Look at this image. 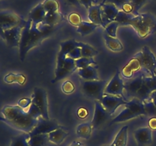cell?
Wrapping results in <instances>:
<instances>
[{
  "instance_id": "obj_1",
  "label": "cell",
  "mask_w": 156,
  "mask_h": 146,
  "mask_svg": "<svg viewBox=\"0 0 156 146\" xmlns=\"http://www.w3.org/2000/svg\"><path fill=\"white\" fill-rule=\"evenodd\" d=\"M54 30V27L49 26L44 23L34 25L32 21H27L25 26L22 29L19 43V56L21 61H24L27 53L34 47H37L44 40L48 37Z\"/></svg>"
},
{
  "instance_id": "obj_2",
  "label": "cell",
  "mask_w": 156,
  "mask_h": 146,
  "mask_svg": "<svg viewBox=\"0 0 156 146\" xmlns=\"http://www.w3.org/2000/svg\"><path fill=\"white\" fill-rule=\"evenodd\" d=\"M1 113L0 121L24 133H30L39 120L28 109H24L18 105H5Z\"/></svg>"
},
{
  "instance_id": "obj_3",
  "label": "cell",
  "mask_w": 156,
  "mask_h": 146,
  "mask_svg": "<svg viewBox=\"0 0 156 146\" xmlns=\"http://www.w3.org/2000/svg\"><path fill=\"white\" fill-rule=\"evenodd\" d=\"M128 91L133 99L143 103L149 101L152 94L156 91V74L155 76H146L143 73L137 75L129 81Z\"/></svg>"
},
{
  "instance_id": "obj_4",
  "label": "cell",
  "mask_w": 156,
  "mask_h": 146,
  "mask_svg": "<svg viewBox=\"0 0 156 146\" xmlns=\"http://www.w3.org/2000/svg\"><path fill=\"white\" fill-rule=\"evenodd\" d=\"M129 25L133 27L140 37H147L156 32V18L151 13L140 14L129 21Z\"/></svg>"
},
{
  "instance_id": "obj_5",
  "label": "cell",
  "mask_w": 156,
  "mask_h": 146,
  "mask_svg": "<svg viewBox=\"0 0 156 146\" xmlns=\"http://www.w3.org/2000/svg\"><path fill=\"white\" fill-rule=\"evenodd\" d=\"M124 106V109L122 110L117 116L111 120L110 125L127 121V120H132V119L138 117L140 116L147 114V107H146V104L138 99L134 98L133 100H129L126 102Z\"/></svg>"
},
{
  "instance_id": "obj_6",
  "label": "cell",
  "mask_w": 156,
  "mask_h": 146,
  "mask_svg": "<svg viewBox=\"0 0 156 146\" xmlns=\"http://www.w3.org/2000/svg\"><path fill=\"white\" fill-rule=\"evenodd\" d=\"M77 68L76 60L66 56L58 53L56 67L55 70V78L52 81V83H56L58 81L63 79L71 75Z\"/></svg>"
},
{
  "instance_id": "obj_7",
  "label": "cell",
  "mask_w": 156,
  "mask_h": 146,
  "mask_svg": "<svg viewBox=\"0 0 156 146\" xmlns=\"http://www.w3.org/2000/svg\"><path fill=\"white\" fill-rule=\"evenodd\" d=\"M107 85L108 84L106 80H83L82 82V91L87 97L100 101L105 94V90Z\"/></svg>"
},
{
  "instance_id": "obj_8",
  "label": "cell",
  "mask_w": 156,
  "mask_h": 146,
  "mask_svg": "<svg viewBox=\"0 0 156 146\" xmlns=\"http://www.w3.org/2000/svg\"><path fill=\"white\" fill-rule=\"evenodd\" d=\"M140 62L141 68L144 69L150 76H155L156 74V57L154 53L151 51L149 47H143L142 50L133 56Z\"/></svg>"
},
{
  "instance_id": "obj_9",
  "label": "cell",
  "mask_w": 156,
  "mask_h": 146,
  "mask_svg": "<svg viewBox=\"0 0 156 146\" xmlns=\"http://www.w3.org/2000/svg\"><path fill=\"white\" fill-rule=\"evenodd\" d=\"M27 21L15 12L9 10L0 11V34L3 31L18 25H24Z\"/></svg>"
},
{
  "instance_id": "obj_10",
  "label": "cell",
  "mask_w": 156,
  "mask_h": 146,
  "mask_svg": "<svg viewBox=\"0 0 156 146\" xmlns=\"http://www.w3.org/2000/svg\"><path fill=\"white\" fill-rule=\"evenodd\" d=\"M32 104L41 113V117L46 120H49L48 115V103H47V94L44 89L41 88H34L31 96Z\"/></svg>"
},
{
  "instance_id": "obj_11",
  "label": "cell",
  "mask_w": 156,
  "mask_h": 146,
  "mask_svg": "<svg viewBox=\"0 0 156 146\" xmlns=\"http://www.w3.org/2000/svg\"><path fill=\"white\" fill-rule=\"evenodd\" d=\"M111 115L105 109L99 100H95L94 116L91 122L93 129H97L101 127L106 122L111 120Z\"/></svg>"
},
{
  "instance_id": "obj_12",
  "label": "cell",
  "mask_w": 156,
  "mask_h": 146,
  "mask_svg": "<svg viewBox=\"0 0 156 146\" xmlns=\"http://www.w3.org/2000/svg\"><path fill=\"white\" fill-rule=\"evenodd\" d=\"M124 91V82L120 77V73L119 71H117L109 83L107 85L105 88V93L108 94H111L114 96H120L123 98L126 99L123 94Z\"/></svg>"
},
{
  "instance_id": "obj_13",
  "label": "cell",
  "mask_w": 156,
  "mask_h": 146,
  "mask_svg": "<svg viewBox=\"0 0 156 146\" xmlns=\"http://www.w3.org/2000/svg\"><path fill=\"white\" fill-rule=\"evenodd\" d=\"M25 24L16 26V27L9 29V30H5L0 34V38H2L9 47H18L20 39H21V31Z\"/></svg>"
},
{
  "instance_id": "obj_14",
  "label": "cell",
  "mask_w": 156,
  "mask_h": 146,
  "mask_svg": "<svg viewBox=\"0 0 156 146\" xmlns=\"http://www.w3.org/2000/svg\"><path fill=\"white\" fill-rule=\"evenodd\" d=\"M127 101L128 100L123 98L122 97H120V96L111 95V94H105V93L103 95L101 100H100L105 109L111 115H112L117 110L119 106H124Z\"/></svg>"
},
{
  "instance_id": "obj_15",
  "label": "cell",
  "mask_w": 156,
  "mask_h": 146,
  "mask_svg": "<svg viewBox=\"0 0 156 146\" xmlns=\"http://www.w3.org/2000/svg\"><path fill=\"white\" fill-rule=\"evenodd\" d=\"M60 127L57 122L54 120H46V119L40 117L37 124L36 125L33 130L29 133L30 135H38V134H49L56 129Z\"/></svg>"
},
{
  "instance_id": "obj_16",
  "label": "cell",
  "mask_w": 156,
  "mask_h": 146,
  "mask_svg": "<svg viewBox=\"0 0 156 146\" xmlns=\"http://www.w3.org/2000/svg\"><path fill=\"white\" fill-rule=\"evenodd\" d=\"M134 138L138 146H147L152 141V129L149 127H142L134 132Z\"/></svg>"
},
{
  "instance_id": "obj_17",
  "label": "cell",
  "mask_w": 156,
  "mask_h": 146,
  "mask_svg": "<svg viewBox=\"0 0 156 146\" xmlns=\"http://www.w3.org/2000/svg\"><path fill=\"white\" fill-rule=\"evenodd\" d=\"M102 6V21H103L104 27H106L108 24L115 21L119 9L112 3H105Z\"/></svg>"
},
{
  "instance_id": "obj_18",
  "label": "cell",
  "mask_w": 156,
  "mask_h": 146,
  "mask_svg": "<svg viewBox=\"0 0 156 146\" xmlns=\"http://www.w3.org/2000/svg\"><path fill=\"white\" fill-rule=\"evenodd\" d=\"M105 1L96 5H91L88 10V19L91 21V22L94 24H98L99 26L104 27L103 21H102V6L105 4Z\"/></svg>"
},
{
  "instance_id": "obj_19",
  "label": "cell",
  "mask_w": 156,
  "mask_h": 146,
  "mask_svg": "<svg viewBox=\"0 0 156 146\" xmlns=\"http://www.w3.org/2000/svg\"><path fill=\"white\" fill-rule=\"evenodd\" d=\"M47 12L44 10L42 3H39L35 7L31 9L29 13V19L32 21V24L37 25V24L42 23L45 19Z\"/></svg>"
},
{
  "instance_id": "obj_20",
  "label": "cell",
  "mask_w": 156,
  "mask_h": 146,
  "mask_svg": "<svg viewBox=\"0 0 156 146\" xmlns=\"http://www.w3.org/2000/svg\"><path fill=\"white\" fill-rule=\"evenodd\" d=\"M98 65H89L83 68H79L78 75L85 81L99 80L97 71Z\"/></svg>"
},
{
  "instance_id": "obj_21",
  "label": "cell",
  "mask_w": 156,
  "mask_h": 146,
  "mask_svg": "<svg viewBox=\"0 0 156 146\" xmlns=\"http://www.w3.org/2000/svg\"><path fill=\"white\" fill-rule=\"evenodd\" d=\"M141 69L140 62L136 59L133 57L129 60V63L125 65L124 68L122 69L121 74L126 78H131L133 76L134 73L137 72Z\"/></svg>"
},
{
  "instance_id": "obj_22",
  "label": "cell",
  "mask_w": 156,
  "mask_h": 146,
  "mask_svg": "<svg viewBox=\"0 0 156 146\" xmlns=\"http://www.w3.org/2000/svg\"><path fill=\"white\" fill-rule=\"evenodd\" d=\"M69 132L64 128L59 127L56 130L53 131L48 134L50 142L53 143L55 144H60L63 142L65 138L68 137Z\"/></svg>"
},
{
  "instance_id": "obj_23",
  "label": "cell",
  "mask_w": 156,
  "mask_h": 146,
  "mask_svg": "<svg viewBox=\"0 0 156 146\" xmlns=\"http://www.w3.org/2000/svg\"><path fill=\"white\" fill-rule=\"evenodd\" d=\"M92 129L93 128L91 122L81 123L76 127V135L79 138H83V139H89Z\"/></svg>"
},
{
  "instance_id": "obj_24",
  "label": "cell",
  "mask_w": 156,
  "mask_h": 146,
  "mask_svg": "<svg viewBox=\"0 0 156 146\" xmlns=\"http://www.w3.org/2000/svg\"><path fill=\"white\" fill-rule=\"evenodd\" d=\"M128 126H124L120 129L110 146H126L127 144Z\"/></svg>"
},
{
  "instance_id": "obj_25",
  "label": "cell",
  "mask_w": 156,
  "mask_h": 146,
  "mask_svg": "<svg viewBox=\"0 0 156 146\" xmlns=\"http://www.w3.org/2000/svg\"><path fill=\"white\" fill-rule=\"evenodd\" d=\"M104 36H105V43H106L107 47L109 50L114 52H120L123 50V44L120 42V40L117 39V37H112V36L107 34L106 33H105Z\"/></svg>"
},
{
  "instance_id": "obj_26",
  "label": "cell",
  "mask_w": 156,
  "mask_h": 146,
  "mask_svg": "<svg viewBox=\"0 0 156 146\" xmlns=\"http://www.w3.org/2000/svg\"><path fill=\"white\" fill-rule=\"evenodd\" d=\"M50 142L48 134L30 135L28 143L30 146H47Z\"/></svg>"
},
{
  "instance_id": "obj_27",
  "label": "cell",
  "mask_w": 156,
  "mask_h": 146,
  "mask_svg": "<svg viewBox=\"0 0 156 146\" xmlns=\"http://www.w3.org/2000/svg\"><path fill=\"white\" fill-rule=\"evenodd\" d=\"M64 20V15L61 12H57L54 13H48L46 15L45 19L43 23L49 26L54 27Z\"/></svg>"
},
{
  "instance_id": "obj_28",
  "label": "cell",
  "mask_w": 156,
  "mask_h": 146,
  "mask_svg": "<svg viewBox=\"0 0 156 146\" xmlns=\"http://www.w3.org/2000/svg\"><path fill=\"white\" fill-rule=\"evenodd\" d=\"M59 46L60 50L59 53L67 56L76 47H79V42H77L75 39H71L60 43Z\"/></svg>"
},
{
  "instance_id": "obj_29",
  "label": "cell",
  "mask_w": 156,
  "mask_h": 146,
  "mask_svg": "<svg viewBox=\"0 0 156 146\" xmlns=\"http://www.w3.org/2000/svg\"><path fill=\"white\" fill-rule=\"evenodd\" d=\"M98 27L99 25L94 24V23L91 22V21L90 22L82 21L80 25L78 27L77 32L80 33L82 36H85L94 32Z\"/></svg>"
},
{
  "instance_id": "obj_30",
  "label": "cell",
  "mask_w": 156,
  "mask_h": 146,
  "mask_svg": "<svg viewBox=\"0 0 156 146\" xmlns=\"http://www.w3.org/2000/svg\"><path fill=\"white\" fill-rule=\"evenodd\" d=\"M4 82L7 84L17 83L20 85H23L26 82V77L21 73L15 74V73L10 72L5 75Z\"/></svg>"
},
{
  "instance_id": "obj_31",
  "label": "cell",
  "mask_w": 156,
  "mask_h": 146,
  "mask_svg": "<svg viewBox=\"0 0 156 146\" xmlns=\"http://www.w3.org/2000/svg\"><path fill=\"white\" fill-rule=\"evenodd\" d=\"M30 135L29 133H24L13 137L11 141L10 146H30L28 143Z\"/></svg>"
},
{
  "instance_id": "obj_32",
  "label": "cell",
  "mask_w": 156,
  "mask_h": 146,
  "mask_svg": "<svg viewBox=\"0 0 156 146\" xmlns=\"http://www.w3.org/2000/svg\"><path fill=\"white\" fill-rule=\"evenodd\" d=\"M79 47L81 48V53L82 57H91L93 58L94 56L98 53V50L89 44H87L83 42H79Z\"/></svg>"
},
{
  "instance_id": "obj_33",
  "label": "cell",
  "mask_w": 156,
  "mask_h": 146,
  "mask_svg": "<svg viewBox=\"0 0 156 146\" xmlns=\"http://www.w3.org/2000/svg\"><path fill=\"white\" fill-rule=\"evenodd\" d=\"M135 15H133L131 13H126V12H123V11L120 10L118 14H117V17L115 18V21H117L120 25L121 26H126L129 25V21L134 18Z\"/></svg>"
},
{
  "instance_id": "obj_34",
  "label": "cell",
  "mask_w": 156,
  "mask_h": 146,
  "mask_svg": "<svg viewBox=\"0 0 156 146\" xmlns=\"http://www.w3.org/2000/svg\"><path fill=\"white\" fill-rule=\"evenodd\" d=\"M42 4L47 14L54 13V12H58L59 3L56 0H44Z\"/></svg>"
},
{
  "instance_id": "obj_35",
  "label": "cell",
  "mask_w": 156,
  "mask_h": 146,
  "mask_svg": "<svg viewBox=\"0 0 156 146\" xmlns=\"http://www.w3.org/2000/svg\"><path fill=\"white\" fill-rule=\"evenodd\" d=\"M76 65L77 68H83L89 65H97L95 61L91 57H81L76 60Z\"/></svg>"
},
{
  "instance_id": "obj_36",
  "label": "cell",
  "mask_w": 156,
  "mask_h": 146,
  "mask_svg": "<svg viewBox=\"0 0 156 146\" xmlns=\"http://www.w3.org/2000/svg\"><path fill=\"white\" fill-rule=\"evenodd\" d=\"M119 26H120V24L117 21H112L105 27V32H106L107 34L112 36V37H117V30Z\"/></svg>"
},
{
  "instance_id": "obj_37",
  "label": "cell",
  "mask_w": 156,
  "mask_h": 146,
  "mask_svg": "<svg viewBox=\"0 0 156 146\" xmlns=\"http://www.w3.org/2000/svg\"><path fill=\"white\" fill-rule=\"evenodd\" d=\"M147 2L148 0H130V4L133 6V15L135 16L140 15L139 11Z\"/></svg>"
},
{
  "instance_id": "obj_38",
  "label": "cell",
  "mask_w": 156,
  "mask_h": 146,
  "mask_svg": "<svg viewBox=\"0 0 156 146\" xmlns=\"http://www.w3.org/2000/svg\"><path fill=\"white\" fill-rule=\"evenodd\" d=\"M68 21L73 26H76V27H79L81 24V23L82 22V18L81 16L78 13L76 12H72L69 15H68Z\"/></svg>"
},
{
  "instance_id": "obj_39",
  "label": "cell",
  "mask_w": 156,
  "mask_h": 146,
  "mask_svg": "<svg viewBox=\"0 0 156 146\" xmlns=\"http://www.w3.org/2000/svg\"><path fill=\"white\" fill-rule=\"evenodd\" d=\"M62 91L65 94H71L75 91V85L70 81H66L62 85Z\"/></svg>"
},
{
  "instance_id": "obj_40",
  "label": "cell",
  "mask_w": 156,
  "mask_h": 146,
  "mask_svg": "<svg viewBox=\"0 0 156 146\" xmlns=\"http://www.w3.org/2000/svg\"><path fill=\"white\" fill-rule=\"evenodd\" d=\"M32 103L31 98H27V97H23V98L20 99L18 102V106H19L20 107L24 109H28L29 106H30Z\"/></svg>"
},
{
  "instance_id": "obj_41",
  "label": "cell",
  "mask_w": 156,
  "mask_h": 146,
  "mask_svg": "<svg viewBox=\"0 0 156 146\" xmlns=\"http://www.w3.org/2000/svg\"><path fill=\"white\" fill-rule=\"evenodd\" d=\"M105 2L108 3H112V4L115 5L118 9H120V10H121L124 5L130 2V0H105Z\"/></svg>"
},
{
  "instance_id": "obj_42",
  "label": "cell",
  "mask_w": 156,
  "mask_h": 146,
  "mask_svg": "<svg viewBox=\"0 0 156 146\" xmlns=\"http://www.w3.org/2000/svg\"><path fill=\"white\" fill-rule=\"evenodd\" d=\"M68 57L69 58H72V59H75V60H76V59H79V58L82 57V53H81V48L80 47H76L75 50H73V51L71 52V53H69V54L68 55Z\"/></svg>"
},
{
  "instance_id": "obj_43",
  "label": "cell",
  "mask_w": 156,
  "mask_h": 146,
  "mask_svg": "<svg viewBox=\"0 0 156 146\" xmlns=\"http://www.w3.org/2000/svg\"><path fill=\"white\" fill-rule=\"evenodd\" d=\"M77 115L79 118L81 119H85L88 116V112L85 108L84 107H81L78 109L77 111Z\"/></svg>"
},
{
  "instance_id": "obj_44",
  "label": "cell",
  "mask_w": 156,
  "mask_h": 146,
  "mask_svg": "<svg viewBox=\"0 0 156 146\" xmlns=\"http://www.w3.org/2000/svg\"><path fill=\"white\" fill-rule=\"evenodd\" d=\"M79 2H80L81 5L85 6L87 9H88L92 5V3L95 2L94 0H79Z\"/></svg>"
},
{
  "instance_id": "obj_45",
  "label": "cell",
  "mask_w": 156,
  "mask_h": 146,
  "mask_svg": "<svg viewBox=\"0 0 156 146\" xmlns=\"http://www.w3.org/2000/svg\"><path fill=\"white\" fill-rule=\"evenodd\" d=\"M121 10L123 11V12H126V13H131V14H132V12H133L132 5L130 4V2L127 3V4H126V5H124L123 6V8H122Z\"/></svg>"
},
{
  "instance_id": "obj_46",
  "label": "cell",
  "mask_w": 156,
  "mask_h": 146,
  "mask_svg": "<svg viewBox=\"0 0 156 146\" xmlns=\"http://www.w3.org/2000/svg\"><path fill=\"white\" fill-rule=\"evenodd\" d=\"M149 127L151 129L156 130V117H152L150 120H149Z\"/></svg>"
},
{
  "instance_id": "obj_47",
  "label": "cell",
  "mask_w": 156,
  "mask_h": 146,
  "mask_svg": "<svg viewBox=\"0 0 156 146\" xmlns=\"http://www.w3.org/2000/svg\"><path fill=\"white\" fill-rule=\"evenodd\" d=\"M149 100L152 102L153 106L156 109V91L152 93V95H151V97H150V100Z\"/></svg>"
},
{
  "instance_id": "obj_48",
  "label": "cell",
  "mask_w": 156,
  "mask_h": 146,
  "mask_svg": "<svg viewBox=\"0 0 156 146\" xmlns=\"http://www.w3.org/2000/svg\"><path fill=\"white\" fill-rule=\"evenodd\" d=\"M67 2L70 5H73L75 6H80L81 4L79 2V0H66Z\"/></svg>"
},
{
  "instance_id": "obj_49",
  "label": "cell",
  "mask_w": 156,
  "mask_h": 146,
  "mask_svg": "<svg viewBox=\"0 0 156 146\" xmlns=\"http://www.w3.org/2000/svg\"><path fill=\"white\" fill-rule=\"evenodd\" d=\"M69 146H85L82 143L79 142V141H73V143L69 144Z\"/></svg>"
},
{
  "instance_id": "obj_50",
  "label": "cell",
  "mask_w": 156,
  "mask_h": 146,
  "mask_svg": "<svg viewBox=\"0 0 156 146\" xmlns=\"http://www.w3.org/2000/svg\"><path fill=\"white\" fill-rule=\"evenodd\" d=\"M105 146H110V145H105Z\"/></svg>"
}]
</instances>
